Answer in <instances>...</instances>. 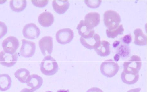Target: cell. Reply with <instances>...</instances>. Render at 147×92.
<instances>
[{
  "label": "cell",
  "mask_w": 147,
  "mask_h": 92,
  "mask_svg": "<svg viewBox=\"0 0 147 92\" xmlns=\"http://www.w3.org/2000/svg\"><path fill=\"white\" fill-rule=\"evenodd\" d=\"M40 66L41 72L46 76L53 75L59 70L58 65L56 60L51 56L45 57Z\"/></svg>",
  "instance_id": "1"
},
{
  "label": "cell",
  "mask_w": 147,
  "mask_h": 92,
  "mask_svg": "<svg viewBox=\"0 0 147 92\" xmlns=\"http://www.w3.org/2000/svg\"><path fill=\"white\" fill-rule=\"evenodd\" d=\"M103 16L104 23L108 30H114L119 27L121 20L119 14L116 12L112 10L106 11Z\"/></svg>",
  "instance_id": "2"
},
{
  "label": "cell",
  "mask_w": 147,
  "mask_h": 92,
  "mask_svg": "<svg viewBox=\"0 0 147 92\" xmlns=\"http://www.w3.org/2000/svg\"><path fill=\"white\" fill-rule=\"evenodd\" d=\"M118 63L111 59L103 62L101 64L100 70L104 76L109 78L114 76L119 70Z\"/></svg>",
  "instance_id": "3"
},
{
  "label": "cell",
  "mask_w": 147,
  "mask_h": 92,
  "mask_svg": "<svg viewBox=\"0 0 147 92\" xmlns=\"http://www.w3.org/2000/svg\"><path fill=\"white\" fill-rule=\"evenodd\" d=\"M19 40L16 37L9 36L6 38L2 43V46L5 53L13 54L19 46Z\"/></svg>",
  "instance_id": "4"
},
{
  "label": "cell",
  "mask_w": 147,
  "mask_h": 92,
  "mask_svg": "<svg viewBox=\"0 0 147 92\" xmlns=\"http://www.w3.org/2000/svg\"><path fill=\"white\" fill-rule=\"evenodd\" d=\"M56 39L57 42L61 44H66L70 42L74 39V34L70 28L61 29L56 34Z\"/></svg>",
  "instance_id": "5"
},
{
  "label": "cell",
  "mask_w": 147,
  "mask_h": 92,
  "mask_svg": "<svg viewBox=\"0 0 147 92\" xmlns=\"http://www.w3.org/2000/svg\"><path fill=\"white\" fill-rule=\"evenodd\" d=\"M123 66L124 70L139 72L142 67V60L139 56L133 55L130 60L124 63Z\"/></svg>",
  "instance_id": "6"
},
{
  "label": "cell",
  "mask_w": 147,
  "mask_h": 92,
  "mask_svg": "<svg viewBox=\"0 0 147 92\" xmlns=\"http://www.w3.org/2000/svg\"><path fill=\"white\" fill-rule=\"evenodd\" d=\"M41 31L39 28L34 23L26 24L22 30V33L25 38L30 39H36L39 37Z\"/></svg>",
  "instance_id": "7"
},
{
  "label": "cell",
  "mask_w": 147,
  "mask_h": 92,
  "mask_svg": "<svg viewBox=\"0 0 147 92\" xmlns=\"http://www.w3.org/2000/svg\"><path fill=\"white\" fill-rule=\"evenodd\" d=\"M22 45L20 50L21 55L25 57H32L35 52L36 45L34 42L23 39Z\"/></svg>",
  "instance_id": "8"
},
{
  "label": "cell",
  "mask_w": 147,
  "mask_h": 92,
  "mask_svg": "<svg viewBox=\"0 0 147 92\" xmlns=\"http://www.w3.org/2000/svg\"><path fill=\"white\" fill-rule=\"evenodd\" d=\"M18 57L17 53L11 55L5 53L3 51L0 53V63L5 67H12L16 64Z\"/></svg>",
  "instance_id": "9"
},
{
  "label": "cell",
  "mask_w": 147,
  "mask_h": 92,
  "mask_svg": "<svg viewBox=\"0 0 147 92\" xmlns=\"http://www.w3.org/2000/svg\"><path fill=\"white\" fill-rule=\"evenodd\" d=\"M39 44L41 52L45 56L47 53L51 54L53 47L52 37L50 36L43 37L39 40Z\"/></svg>",
  "instance_id": "10"
},
{
  "label": "cell",
  "mask_w": 147,
  "mask_h": 92,
  "mask_svg": "<svg viewBox=\"0 0 147 92\" xmlns=\"http://www.w3.org/2000/svg\"><path fill=\"white\" fill-rule=\"evenodd\" d=\"M80 41L82 44L86 48L89 49H96L100 44V37L99 34H96L90 38H84L80 37Z\"/></svg>",
  "instance_id": "11"
},
{
  "label": "cell",
  "mask_w": 147,
  "mask_h": 92,
  "mask_svg": "<svg viewBox=\"0 0 147 92\" xmlns=\"http://www.w3.org/2000/svg\"><path fill=\"white\" fill-rule=\"evenodd\" d=\"M85 24L89 29H93L100 24V16L97 12H90L86 14L85 17Z\"/></svg>",
  "instance_id": "12"
},
{
  "label": "cell",
  "mask_w": 147,
  "mask_h": 92,
  "mask_svg": "<svg viewBox=\"0 0 147 92\" xmlns=\"http://www.w3.org/2000/svg\"><path fill=\"white\" fill-rule=\"evenodd\" d=\"M139 78V72H134L123 70L121 74V79L122 81L128 85L134 84L138 81Z\"/></svg>",
  "instance_id": "13"
},
{
  "label": "cell",
  "mask_w": 147,
  "mask_h": 92,
  "mask_svg": "<svg viewBox=\"0 0 147 92\" xmlns=\"http://www.w3.org/2000/svg\"><path fill=\"white\" fill-rule=\"evenodd\" d=\"M26 83L28 86L31 88V90L34 91L41 87L43 80L41 76L34 74L28 77Z\"/></svg>",
  "instance_id": "14"
},
{
  "label": "cell",
  "mask_w": 147,
  "mask_h": 92,
  "mask_svg": "<svg viewBox=\"0 0 147 92\" xmlns=\"http://www.w3.org/2000/svg\"><path fill=\"white\" fill-rule=\"evenodd\" d=\"M54 21L53 14L49 12H45L40 14L38 17V21L42 26L47 27L50 26Z\"/></svg>",
  "instance_id": "15"
},
{
  "label": "cell",
  "mask_w": 147,
  "mask_h": 92,
  "mask_svg": "<svg viewBox=\"0 0 147 92\" xmlns=\"http://www.w3.org/2000/svg\"><path fill=\"white\" fill-rule=\"evenodd\" d=\"M77 30L80 35L83 38L86 39L90 38L93 36L95 32L93 29H89L85 24L84 20H81L79 24L78 25Z\"/></svg>",
  "instance_id": "16"
},
{
  "label": "cell",
  "mask_w": 147,
  "mask_h": 92,
  "mask_svg": "<svg viewBox=\"0 0 147 92\" xmlns=\"http://www.w3.org/2000/svg\"><path fill=\"white\" fill-rule=\"evenodd\" d=\"M110 45L108 42L102 40L94 50L98 55L103 57L107 56L111 53Z\"/></svg>",
  "instance_id": "17"
},
{
  "label": "cell",
  "mask_w": 147,
  "mask_h": 92,
  "mask_svg": "<svg viewBox=\"0 0 147 92\" xmlns=\"http://www.w3.org/2000/svg\"><path fill=\"white\" fill-rule=\"evenodd\" d=\"M68 1H53V6L54 10L59 14L65 13L70 7Z\"/></svg>",
  "instance_id": "18"
},
{
  "label": "cell",
  "mask_w": 147,
  "mask_h": 92,
  "mask_svg": "<svg viewBox=\"0 0 147 92\" xmlns=\"http://www.w3.org/2000/svg\"><path fill=\"white\" fill-rule=\"evenodd\" d=\"M135 35L134 44L137 45L144 46L147 44V36L144 34L140 28L135 29L134 31Z\"/></svg>",
  "instance_id": "19"
},
{
  "label": "cell",
  "mask_w": 147,
  "mask_h": 92,
  "mask_svg": "<svg viewBox=\"0 0 147 92\" xmlns=\"http://www.w3.org/2000/svg\"><path fill=\"white\" fill-rule=\"evenodd\" d=\"M12 80L10 76L7 74H0V91H4L11 87Z\"/></svg>",
  "instance_id": "20"
},
{
  "label": "cell",
  "mask_w": 147,
  "mask_h": 92,
  "mask_svg": "<svg viewBox=\"0 0 147 92\" xmlns=\"http://www.w3.org/2000/svg\"><path fill=\"white\" fill-rule=\"evenodd\" d=\"M10 5L13 11L19 12L25 9L27 6V2L26 1H11Z\"/></svg>",
  "instance_id": "21"
},
{
  "label": "cell",
  "mask_w": 147,
  "mask_h": 92,
  "mask_svg": "<svg viewBox=\"0 0 147 92\" xmlns=\"http://www.w3.org/2000/svg\"><path fill=\"white\" fill-rule=\"evenodd\" d=\"M14 75L20 82L24 83L30 76V72L26 69L21 68L17 70Z\"/></svg>",
  "instance_id": "22"
},
{
  "label": "cell",
  "mask_w": 147,
  "mask_h": 92,
  "mask_svg": "<svg viewBox=\"0 0 147 92\" xmlns=\"http://www.w3.org/2000/svg\"><path fill=\"white\" fill-rule=\"evenodd\" d=\"M124 30L123 25L121 24L119 25V27L116 29L114 30H109L107 29L106 33L109 38L114 39L119 34H122Z\"/></svg>",
  "instance_id": "23"
},
{
  "label": "cell",
  "mask_w": 147,
  "mask_h": 92,
  "mask_svg": "<svg viewBox=\"0 0 147 92\" xmlns=\"http://www.w3.org/2000/svg\"><path fill=\"white\" fill-rule=\"evenodd\" d=\"M117 54L123 58L128 57L130 53V49L129 46L125 44L120 45L117 48Z\"/></svg>",
  "instance_id": "24"
},
{
  "label": "cell",
  "mask_w": 147,
  "mask_h": 92,
  "mask_svg": "<svg viewBox=\"0 0 147 92\" xmlns=\"http://www.w3.org/2000/svg\"><path fill=\"white\" fill-rule=\"evenodd\" d=\"M87 6L90 8H96L98 7L102 2L101 1H85Z\"/></svg>",
  "instance_id": "25"
},
{
  "label": "cell",
  "mask_w": 147,
  "mask_h": 92,
  "mask_svg": "<svg viewBox=\"0 0 147 92\" xmlns=\"http://www.w3.org/2000/svg\"><path fill=\"white\" fill-rule=\"evenodd\" d=\"M7 27L5 23L0 21V39L5 36L7 33Z\"/></svg>",
  "instance_id": "26"
},
{
  "label": "cell",
  "mask_w": 147,
  "mask_h": 92,
  "mask_svg": "<svg viewBox=\"0 0 147 92\" xmlns=\"http://www.w3.org/2000/svg\"><path fill=\"white\" fill-rule=\"evenodd\" d=\"M33 4L36 6L39 7H43L45 6L48 3V1H31Z\"/></svg>",
  "instance_id": "27"
},
{
  "label": "cell",
  "mask_w": 147,
  "mask_h": 92,
  "mask_svg": "<svg viewBox=\"0 0 147 92\" xmlns=\"http://www.w3.org/2000/svg\"><path fill=\"white\" fill-rule=\"evenodd\" d=\"M123 43L125 45H129L132 41V36L131 34L124 36L121 39Z\"/></svg>",
  "instance_id": "28"
},
{
  "label": "cell",
  "mask_w": 147,
  "mask_h": 92,
  "mask_svg": "<svg viewBox=\"0 0 147 92\" xmlns=\"http://www.w3.org/2000/svg\"><path fill=\"white\" fill-rule=\"evenodd\" d=\"M86 92H103L102 90L98 88L93 87L89 89Z\"/></svg>",
  "instance_id": "29"
},
{
  "label": "cell",
  "mask_w": 147,
  "mask_h": 92,
  "mask_svg": "<svg viewBox=\"0 0 147 92\" xmlns=\"http://www.w3.org/2000/svg\"><path fill=\"white\" fill-rule=\"evenodd\" d=\"M141 90V88H135L131 89L129 90L127 92H140Z\"/></svg>",
  "instance_id": "30"
},
{
  "label": "cell",
  "mask_w": 147,
  "mask_h": 92,
  "mask_svg": "<svg viewBox=\"0 0 147 92\" xmlns=\"http://www.w3.org/2000/svg\"><path fill=\"white\" fill-rule=\"evenodd\" d=\"M120 44V42L119 41H117V40H116V41H115L113 44V47L114 48H116L118 47L119 46Z\"/></svg>",
  "instance_id": "31"
},
{
  "label": "cell",
  "mask_w": 147,
  "mask_h": 92,
  "mask_svg": "<svg viewBox=\"0 0 147 92\" xmlns=\"http://www.w3.org/2000/svg\"><path fill=\"white\" fill-rule=\"evenodd\" d=\"M20 92H34V91L32 90L31 89L26 88L23 89Z\"/></svg>",
  "instance_id": "32"
},
{
  "label": "cell",
  "mask_w": 147,
  "mask_h": 92,
  "mask_svg": "<svg viewBox=\"0 0 147 92\" xmlns=\"http://www.w3.org/2000/svg\"><path fill=\"white\" fill-rule=\"evenodd\" d=\"M120 56L119 55V54H117L115 55L114 56V59L116 62H117L118 60H119L120 58Z\"/></svg>",
  "instance_id": "33"
},
{
  "label": "cell",
  "mask_w": 147,
  "mask_h": 92,
  "mask_svg": "<svg viewBox=\"0 0 147 92\" xmlns=\"http://www.w3.org/2000/svg\"><path fill=\"white\" fill-rule=\"evenodd\" d=\"M57 92H70L69 90H60L57 91Z\"/></svg>",
  "instance_id": "34"
},
{
  "label": "cell",
  "mask_w": 147,
  "mask_h": 92,
  "mask_svg": "<svg viewBox=\"0 0 147 92\" xmlns=\"http://www.w3.org/2000/svg\"><path fill=\"white\" fill-rule=\"evenodd\" d=\"M46 92H51V91H46Z\"/></svg>",
  "instance_id": "35"
}]
</instances>
